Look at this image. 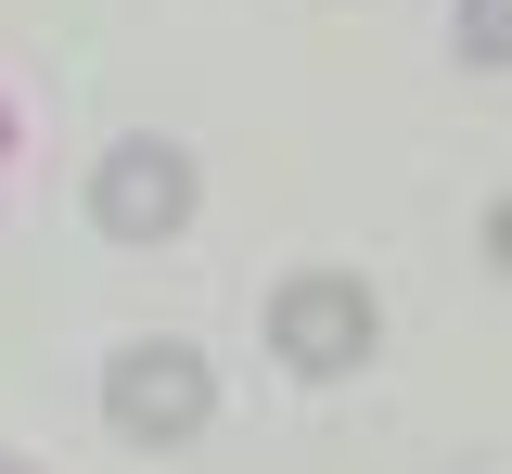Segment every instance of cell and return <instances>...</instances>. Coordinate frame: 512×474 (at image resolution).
I'll return each instance as SVG.
<instances>
[{
  "instance_id": "7a4b0ae2",
  "label": "cell",
  "mask_w": 512,
  "mask_h": 474,
  "mask_svg": "<svg viewBox=\"0 0 512 474\" xmlns=\"http://www.w3.org/2000/svg\"><path fill=\"white\" fill-rule=\"evenodd\" d=\"M269 346H282V372H308V385H333V372H359L384 346V308L359 270H295L282 295H269Z\"/></svg>"
},
{
  "instance_id": "6da1fadb",
  "label": "cell",
  "mask_w": 512,
  "mask_h": 474,
  "mask_svg": "<svg viewBox=\"0 0 512 474\" xmlns=\"http://www.w3.org/2000/svg\"><path fill=\"white\" fill-rule=\"evenodd\" d=\"M205 410H218L205 346L141 334V346H116V359H103V423H116L128 449H192V436H205Z\"/></svg>"
},
{
  "instance_id": "3957f363",
  "label": "cell",
  "mask_w": 512,
  "mask_h": 474,
  "mask_svg": "<svg viewBox=\"0 0 512 474\" xmlns=\"http://www.w3.org/2000/svg\"><path fill=\"white\" fill-rule=\"evenodd\" d=\"M90 218H103V244H167V231H192V154L180 141H116L90 167Z\"/></svg>"
},
{
  "instance_id": "277c9868",
  "label": "cell",
  "mask_w": 512,
  "mask_h": 474,
  "mask_svg": "<svg viewBox=\"0 0 512 474\" xmlns=\"http://www.w3.org/2000/svg\"><path fill=\"white\" fill-rule=\"evenodd\" d=\"M448 52H461L474 77H500L512 65V0H461V13H448Z\"/></svg>"
},
{
  "instance_id": "5b68a950",
  "label": "cell",
  "mask_w": 512,
  "mask_h": 474,
  "mask_svg": "<svg viewBox=\"0 0 512 474\" xmlns=\"http://www.w3.org/2000/svg\"><path fill=\"white\" fill-rule=\"evenodd\" d=\"M487 257H500V270H512V205H500V218H487Z\"/></svg>"
},
{
  "instance_id": "8992f818",
  "label": "cell",
  "mask_w": 512,
  "mask_h": 474,
  "mask_svg": "<svg viewBox=\"0 0 512 474\" xmlns=\"http://www.w3.org/2000/svg\"><path fill=\"white\" fill-rule=\"evenodd\" d=\"M0 474H39V462H0Z\"/></svg>"
}]
</instances>
